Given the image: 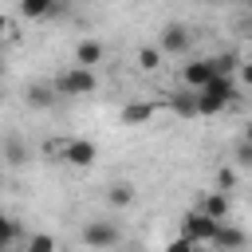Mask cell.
<instances>
[{
	"label": "cell",
	"instance_id": "cell-1",
	"mask_svg": "<svg viewBox=\"0 0 252 252\" xmlns=\"http://www.w3.org/2000/svg\"><path fill=\"white\" fill-rule=\"evenodd\" d=\"M51 87H55V94H63V98H83V94H94V87H98V79H94V71H83V67H63L55 79H51Z\"/></svg>",
	"mask_w": 252,
	"mask_h": 252
},
{
	"label": "cell",
	"instance_id": "cell-2",
	"mask_svg": "<svg viewBox=\"0 0 252 252\" xmlns=\"http://www.w3.org/2000/svg\"><path fill=\"white\" fill-rule=\"evenodd\" d=\"M217 220H209L201 209H189L185 217H181V240H189V244H213V236H217Z\"/></svg>",
	"mask_w": 252,
	"mask_h": 252
},
{
	"label": "cell",
	"instance_id": "cell-3",
	"mask_svg": "<svg viewBox=\"0 0 252 252\" xmlns=\"http://www.w3.org/2000/svg\"><path fill=\"white\" fill-rule=\"evenodd\" d=\"M55 150H59V158H63L67 165H79V169L94 165V158H98V146H94L91 138H63Z\"/></svg>",
	"mask_w": 252,
	"mask_h": 252
},
{
	"label": "cell",
	"instance_id": "cell-4",
	"mask_svg": "<svg viewBox=\"0 0 252 252\" xmlns=\"http://www.w3.org/2000/svg\"><path fill=\"white\" fill-rule=\"evenodd\" d=\"M83 244L87 248H114L118 244V224L114 220H91V224H83Z\"/></svg>",
	"mask_w": 252,
	"mask_h": 252
},
{
	"label": "cell",
	"instance_id": "cell-5",
	"mask_svg": "<svg viewBox=\"0 0 252 252\" xmlns=\"http://www.w3.org/2000/svg\"><path fill=\"white\" fill-rule=\"evenodd\" d=\"M193 47V32L185 28V24H165L161 28V47L158 51H165V55H185Z\"/></svg>",
	"mask_w": 252,
	"mask_h": 252
},
{
	"label": "cell",
	"instance_id": "cell-6",
	"mask_svg": "<svg viewBox=\"0 0 252 252\" xmlns=\"http://www.w3.org/2000/svg\"><path fill=\"white\" fill-rule=\"evenodd\" d=\"M181 83H185V91H205L209 83H213V67H209V59H189L185 67H181Z\"/></svg>",
	"mask_w": 252,
	"mask_h": 252
},
{
	"label": "cell",
	"instance_id": "cell-7",
	"mask_svg": "<svg viewBox=\"0 0 252 252\" xmlns=\"http://www.w3.org/2000/svg\"><path fill=\"white\" fill-rule=\"evenodd\" d=\"M244 244H248V232L236 228V224H228V220H224V224L217 228V236H213V248H217V252H240Z\"/></svg>",
	"mask_w": 252,
	"mask_h": 252
},
{
	"label": "cell",
	"instance_id": "cell-8",
	"mask_svg": "<svg viewBox=\"0 0 252 252\" xmlns=\"http://www.w3.org/2000/svg\"><path fill=\"white\" fill-rule=\"evenodd\" d=\"M102 55H106V47L98 39H79L75 43V67H83V71H94L102 63Z\"/></svg>",
	"mask_w": 252,
	"mask_h": 252
},
{
	"label": "cell",
	"instance_id": "cell-9",
	"mask_svg": "<svg viewBox=\"0 0 252 252\" xmlns=\"http://www.w3.org/2000/svg\"><path fill=\"white\" fill-rule=\"evenodd\" d=\"M55 87L51 83H32L28 91H24V102L32 106V110H47V106H55Z\"/></svg>",
	"mask_w": 252,
	"mask_h": 252
},
{
	"label": "cell",
	"instance_id": "cell-10",
	"mask_svg": "<svg viewBox=\"0 0 252 252\" xmlns=\"http://www.w3.org/2000/svg\"><path fill=\"white\" fill-rule=\"evenodd\" d=\"M165 106L177 114V118H197V94L193 91H173L165 98Z\"/></svg>",
	"mask_w": 252,
	"mask_h": 252
},
{
	"label": "cell",
	"instance_id": "cell-11",
	"mask_svg": "<svg viewBox=\"0 0 252 252\" xmlns=\"http://www.w3.org/2000/svg\"><path fill=\"white\" fill-rule=\"evenodd\" d=\"M0 158H4V165H24V161H28V146H24V138L8 134V138L0 142Z\"/></svg>",
	"mask_w": 252,
	"mask_h": 252
},
{
	"label": "cell",
	"instance_id": "cell-12",
	"mask_svg": "<svg viewBox=\"0 0 252 252\" xmlns=\"http://www.w3.org/2000/svg\"><path fill=\"white\" fill-rule=\"evenodd\" d=\"M55 12H59L55 0H20V16H24V20H47V16H55Z\"/></svg>",
	"mask_w": 252,
	"mask_h": 252
},
{
	"label": "cell",
	"instance_id": "cell-13",
	"mask_svg": "<svg viewBox=\"0 0 252 252\" xmlns=\"http://www.w3.org/2000/svg\"><path fill=\"white\" fill-rule=\"evenodd\" d=\"M201 213H205L209 220L224 224V220H228V197H224V193H209V197L201 201Z\"/></svg>",
	"mask_w": 252,
	"mask_h": 252
},
{
	"label": "cell",
	"instance_id": "cell-14",
	"mask_svg": "<svg viewBox=\"0 0 252 252\" xmlns=\"http://www.w3.org/2000/svg\"><path fill=\"white\" fill-rule=\"evenodd\" d=\"M209 67H213V75H220V79H232V71L240 67V55H236V51H220V55H209Z\"/></svg>",
	"mask_w": 252,
	"mask_h": 252
},
{
	"label": "cell",
	"instance_id": "cell-15",
	"mask_svg": "<svg viewBox=\"0 0 252 252\" xmlns=\"http://www.w3.org/2000/svg\"><path fill=\"white\" fill-rule=\"evenodd\" d=\"M154 110H158L154 102H130V106H122V122H126V126H142Z\"/></svg>",
	"mask_w": 252,
	"mask_h": 252
},
{
	"label": "cell",
	"instance_id": "cell-16",
	"mask_svg": "<svg viewBox=\"0 0 252 252\" xmlns=\"http://www.w3.org/2000/svg\"><path fill=\"white\" fill-rule=\"evenodd\" d=\"M16 240H20V220H12V217L0 213V252H12Z\"/></svg>",
	"mask_w": 252,
	"mask_h": 252
},
{
	"label": "cell",
	"instance_id": "cell-17",
	"mask_svg": "<svg viewBox=\"0 0 252 252\" xmlns=\"http://www.w3.org/2000/svg\"><path fill=\"white\" fill-rule=\"evenodd\" d=\"M106 201H110L114 209H126V205L134 201V185H130V181H114L110 193H106Z\"/></svg>",
	"mask_w": 252,
	"mask_h": 252
},
{
	"label": "cell",
	"instance_id": "cell-18",
	"mask_svg": "<svg viewBox=\"0 0 252 252\" xmlns=\"http://www.w3.org/2000/svg\"><path fill=\"white\" fill-rule=\"evenodd\" d=\"M24 252H55V236L51 232H32L24 240Z\"/></svg>",
	"mask_w": 252,
	"mask_h": 252
},
{
	"label": "cell",
	"instance_id": "cell-19",
	"mask_svg": "<svg viewBox=\"0 0 252 252\" xmlns=\"http://www.w3.org/2000/svg\"><path fill=\"white\" fill-rule=\"evenodd\" d=\"M138 67H142V71H158V67H161V51H158V47H142V51H138Z\"/></svg>",
	"mask_w": 252,
	"mask_h": 252
},
{
	"label": "cell",
	"instance_id": "cell-20",
	"mask_svg": "<svg viewBox=\"0 0 252 252\" xmlns=\"http://www.w3.org/2000/svg\"><path fill=\"white\" fill-rule=\"evenodd\" d=\"M236 185V173L232 169H217V193H228Z\"/></svg>",
	"mask_w": 252,
	"mask_h": 252
},
{
	"label": "cell",
	"instance_id": "cell-21",
	"mask_svg": "<svg viewBox=\"0 0 252 252\" xmlns=\"http://www.w3.org/2000/svg\"><path fill=\"white\" fill-rule=\"evenodd\" d=\"M165 252H197V244H189V240H181V236H177V240H169V244H165Z\"/></svg>",
	"mask_w": 252,
	"mask_h": 252
},
{
	"label": "cell",
	"instance_id": "cell-22",
	"mask_svg": "<svg viewBox=\"0 0 252 252\" xmlns=\"http://www.w3.org/2000/svg\"><path fill=\"white\" fill-rule=\"evenodd\" d=\"M236 161H240V165H252V146H248V142L236 146Z\"/></svg>",
	"mask_w": 252,
	"mask_h": 252
},
{
	"label": "cell",
	"instance_id": "cell-23",
	"mask_svg": "<svg viewBox=\"0 0 252 252\" xmlns=\"http://www.w3.org/2000/svg\"><path fill=\"white\" fill-rule=\"evenodd\" d=\"M8 35H12V20H8V16H4V12H0V43H4V39H8Z\"/></svg>",
	"mask_w": 252,
	"mask_h": 252
},
{
	"label": "cell",
	"instance_id": "cell-24",
	"mask_svg": "<svg viewBox=\"0 0 252 252\" xmlns=\"http://www.w3.org/2000/svg\"><path fill=\"white\" fill-rule=\"evenodd\" d=\"M240 79L252 87V59H248V63H240Z\"/></svg>",
	"mask_w": 252,
	"mask_h": 252
},
{
	"label": "cell",
	"instance_id": "cell-25",
	"mask_svg": "<svg viewBox=\"0 0 252 252\" xmlns=\"http://www.w3.org/2000/svg\"><path fill=\"white\" fill-rule=\"evenodd\" d=\"M244 142H248V146H252V122H248V126H244Z\"/></svg>",
	"mask_w": 252,
	"mask_h": 252
},
{
	"label": "cell",
	"instance_id": "cell-26",
	"mask_svg": "<svg viewBox=\"0 0 252 252\" xmlns=\"http://www.w3.org/2000/svg\"><path fill=\"white\" fill-rule=\"evenodd\" d=\"M0 102H4V87H0Z\"/></svg>",
	"mask_w": 252,
	"mask_h": 252
},
{
	"label": "cell",
	"instance_id": "cell-27",
	"mask_svg": "<svg viewBox=\"0 0 252 252\" xmlns=\"http://www.w3.org/2000/svg\"><path fill=\"white\" fill-rule=\"evenodd\" d=\"M0 185H4V173H0Z\"/></svg>",
	"mask_w": 252,
	"mask_h": 252
}]
</instances>
